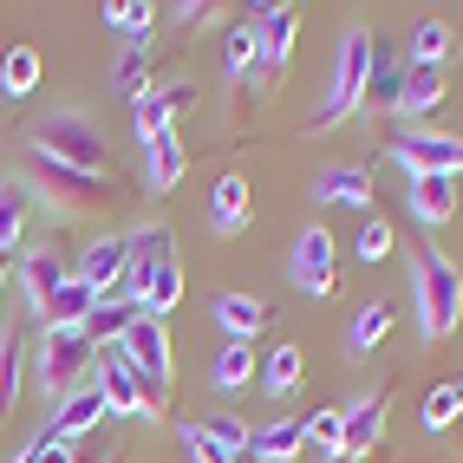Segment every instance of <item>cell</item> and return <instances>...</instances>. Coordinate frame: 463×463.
I'll use <instances>...</instances> for the list:
<instances>
[{
    "label": "cell",
    "instance_id": "6da1fadb",
    "mask_svg": "<svg viewBox=\"0 0 463 463\" xmlns=\"http://www.w3.org/2000/svg\"><path fill=\"white\" fill-rule=\"evenodd\" d=\"M26 190H40L59 215H79V222H99V215L118 209V183H111V176L66 170V164L40 157V150H26Z\"/></svg>",
    "mask_w": 463,
    "mask_h": 463
},
{
    "label": "cell",
    "instance_id": "7a4b0ae2",
    "mask_svg": "<svg viewBox=\"0 0 463 463\" xmlns=\"http://www.w3.org/2000/svg\"><path fill=\"white\" fill-rule=\"evenodd\" d=\"M33 150L52 157V164H66V170H91V176H105V164H111V137L91 125L85 111L40 118V125H33Z\"/></svg>",
    "mask_w": 463,
    "mask_h": 463
},
{
    "label": "cell",
    "instance_id": "3957f363",
    "mask_svg": "<svg viewBox=\"0 0 463 463\" xmlns=\"http://www.w3.org/2000/svg\"><path fill=\"white\" fill-rule=\"evenodd\" d=\"M411 281H418V326H424V339H450L463 326V274H457V261L438 255V249H424Z\"/></svg>",
    "mask_w": 463,
    "mask_h": 463
},
{
    "label": "cell",
    "instance_id": "277c9868",
    "mask_svg": "<svg viewBox=\"0 0 463 463\" xmlns=\"http://www.w3.org/2000/svg\"><path fill=\"white\" fill-rule=\"evenodd\" d=\"M373 59H379V40L365 33V26H353V33L339 40V52H333V91H326V111L314 118V131L346 125V118L365 105V79H373Z\"/></svg>",
    "mask_w": 463,
    "mask_h": 463
},
{
    "label": "cell",
    "instance_id": "5b68a950",
    "mask_svg": "<svg viewBox=\"0 0 463 463\" xmlns=\"http://www.w3.org/2000/svg\"><path fill=\"white\" fill-rule=\"evenodd\" d=\"M91 385L105 392V405H111V418H164L170 411V385H157V379H144L137 365L125 359V353H105L99 359V373H91Z\"/></svg>",
    "mask_w": 463,
    "mask_h": 463
},
{
    "label": "cell",
    "instance_id": "8992f818",
    "mask_svg": "<svg viewBox=\"0 0 463 463\" xmlns=\"http://www.w3.org/2000/svg\"><path fill=\"white\" fill-rule=\"evenodd\" d=\"M91 373H99V346L85 333H59V326L40 333V392L72 398L79 385H91Z\"/></svg>",
    "mask_w": 463,
    "mask_h": 463
},
{
    "label": "cell",
    "instance_id": "52a82bcc",
    "mask_svg": "<svg viewBox=\"0 0 463 463\" xmlns=\"http://www.w3.org/2000/svg\"><path fill=\"white\" fill-rule=\"evenodd\" d=\"M288 281H294L300 294H314V300H326V294L339 288V249H333V235H326L320 222H307V229L294 235Z\"/></svg>",
    "mask_w": 463,
    "mask_h": 463
},
{
    "label": "cell",
    "instance_id": "ba28073f",
    "mask_svg": "<svg viewBox=\"0 0 463 463\" xmlns=\"http://www.w3.org/2000/svg\"><path fill=\"white\" fill-rule=\"evenodd\" d=\"M392 157L405 164L411 176H457V170H463V137L405 125V131H392Z\"/></svg>",
    "mask_w": 463,
    "mask_h": 463
},
{
    "label": "cell",
    "instance_id": "9c48e42d",
    "mask_svg": "<svg viewBox=\"0 0 463 463\" xmlns=\"http://www.w3.org/2000/svg\"><path fill=\"white\" fill-rule=\"evenodd\" d=\"M118 353H125L144 379H157V385H170V326L164 320H150V314H137L131 326H125V339H118Z\"/></svg>",
    "mask_w": 463,
    "mask_h": 463
},
{
    "label": "cell",
    "instance_id": "30bf717a",
    "mask_svg": "<svg viewBox=\"0 0 463 463\" xmlns=\"http://www.w3.org/2000/svg\"><path fill=\"white\" fill-rule=\"evenodd\" d=\"M196 99H203V91H196L190 79H176V85H150V99H137V118H131L137 137L150 144V137L176 131V118H183V111H196Z\"/></svg>",
    "mask_w": 463,
    "mask_h": 463
},
{
    "label": "cell",
    "instance_id": "8fae6325",
    "mask_svg": "<svg viewBox=\"0 0 463 463\" xmlns=\"http://www.w3.org/2000/svg\"><path fill=\"white\" fill-rule=\"evenodd\" d=\"M379 430H385V392H365V398H353V405L339 411V457H346V463H359L365 450L379 444Z\"/></svg>",
    "mask_w": 463,
    "mask_h": 463
},
{
    "label": "cell",
    "instance_id": "7c38bea8",
    "mask_svg": "<svg viewBox=\"0 0 463 463\" xmlns=\"http://www.w3.org/2000/svg\"><path fill=\"white\" fill-rule=\"evenodd\" d=\"M105 418H111L105 392H99V385H79L72 398H59V411H52V430H46V438H59V444H79L85 430H99Z\"/></svg>",
    "mask_w": 463,
    "mask_h": 463
},
{
    "label": "cell",
    "instance_id": "4fadbf2b",
    "mask_svg": "<svg viewBox=\"0 0 463 463\" xmlns=\"http://www.w3.org/2000/svg\"><path fill=\"white\" fill-rule=\"evenodd\" d=\"M450 99V66H405V85H398V118H430Z\"/></svg>",
    "mask_w": 463,
    "mask_h": 463
},
{
    "label": "cell",
    "instance_id": "5bb4252c",
    "mask_svg": "<svg viewBox=\"0 0 463 463\" xmlns=\"http://www.w3.org/2000/svg\"><path fill=\"white\" fill-rule=\"evenodd\" d=\"M125 241H131V235H99V241H91V249L79 255V268H72L99 300L118 294V274H125Z\"/></svg>",
    "mask_w": 463,
    "mask_h": 463
},
{
    "label": "cell",
    "instance_id": "9a60e30c",
    "mask_svg": "<svg viewBox=\"0 0 463 463\" xmlns=\"http://www.w3.org/2000/svg\"><path fill=\"white\" fill-rule=\"evenodd\" d=\"M14 274H20V288H26V300H33V307H46L59 288L72 281V268H66V255H59V249H26Z\"/></svg>",
    "mask_w": 463,
    "mask_h": 463
},
{
    "label": "cell",
    "instance_id": "2e32d148",
    "mask_svg": "<svg viewBox=\"0 0 463 463\" xmlns=\"http://www.w3.org/2000/svg\"><path fill=\"white\" fill-rule=\"evenodd\" d=\"M183 300V255L170 249V255H157V268L137 281V314H150V320H164L170 307Z\"/></svg>",
    "mask_w": 463,
    "mask_h": 463
},
{
    "label": "cell",
    "instance_id": "e0dca14e",
    "mask_svg": "<svg viewBox=\"0 0 463 463\" xmlns=\"http://www.w3.org/2000/svg\"><path fill=\"white\" fill-rule=\"evenodd\" d=\"M249 209H255L249 176L229 170L222 183H215V196H209V229H215V235H241V229H249Z\"/></svg>",
    "mask_w": 463,
    "mask_h": 463
},
{
    "label": "cell",
    "instance_id": "ac0fdd59",
    "mask_svg": "<svg viewBox=\"0 0 463 463\" xmlns=\"http://www.w3.org/2000/svg\"><path fill=\"white\" fill-rule=\"evenodd\" d=\"M215 326L229 333V346H249V339L268 326V300L261 294H222L215 300Z\"/></svg>",
    "mask_w": 463,
    "mask_h": 463
},
{
    "label": "cell",
    "instance_id": "d6986e66",
    "mask_svg": "<svg viewBox=\"0 0 463 463\" xmlns=\"http://www.w3.org/2000/svg\"><path fill=\"white\" fill-rule=\"evenodd\" d=\"M144 170H150L144 183H150L157 196H164V190H176V183H183V170H190V150H183V137H176V131L150 137V144H144Z\"/></svg>",
    "mask_w": 463,
    "mask_h": 463
},
{
    "label": "cell",
    "instance_id": "ffe728a7",
    "mask_svg": "<svg viewBox=\"0 0 463 463\" xmlns=\"http://www.w3.org/2000/svg\"><path fill=\"white\" fill-rule=\"evenodd\" d=\"M314 196H320V203H346V209H373V170H359V164L320 170Z\"/></svg>",
    "mask_w": 463,
    "mask_h": 463
},
{
    "label": "cell",
    "instance_id": "44dd1931",
    "mask_svg": "<svg viewBox=\"0 0 463 463\" xmlns=\"http://www.w3.org/2000/svg\"><path fill=\"white\" fill-rule=\"evenodd\" d=\"M411 215L424 229H438L457 215V176H411Z\"/></svg>",
    "mask_w": 463,
    "mask_h": 463
},
{
    "label": "cell",
    "instance_id": "7402d4cb",
    "mask_svg": "<svg viewBox=\"0 0 463 463\" xmlns=\"http://www.w3.org/2000/svg\"><path fill=\"white\" fill-rule=\"evenodd\" d=\"M91 307H99V294H91V288L79 281V274H72V281H66V288H59V294L40 307V320H46V326H59V333H79V326L91 320Z\"/></svg>",
    "mask_w": 463,
    "mask_h": 463
},
{
    "label": "cell",
    "instance_id": "603a6c76",
    "mask_svg": "<svg viewBox=\"0 0 463 463\" xmlns=\"http://www.w3.org/2000/svg\"><path fill=\"white\" fill-rule=\"evenodd\" d=\"M131 320H137V307H131L125 294H105L99 307H91V320H85L79 333L91 339V346H105V353H111L118 339H125V326H131Z\"/></svg>",
    "mask_w": 463,
    "mask_h": 463
},
{
    "label": "cell",
    "instance_id": "cb8c5ba5",
    "mask_svg": "<svg viewBox=\"0 0 463 463\" xmlns=\"http://www.w3.org/2000/svg\"><path fill=\"white\" fill-rule=\"evenodd\" d=\"M26 215H33V190L26 183H0V255H20Z\"/></svg>",
    "mask_w": 463,
    "mask_h": 463
},
{
    "label": "cell",
    "instance_id": "d4e9b609",
    "mask_svg": "<svg viewBox=\"0 0 463 463\" xmlns=\"http://www.w3.org/2000/svg\"><path fill=\"white\" fill-rule=\"evenodd\" d=\"M150 72H157V59H150V46H125L118 52V66H111V85H118V99H150Z\"/></svg>",
    "mask_w": 463,
    "mask_h": 463
},
{
    "label": "cell",
    "instance_id": "484cf974",
    "mask_svg": "<svg viewBox=\"0 0 463 463\" xmlns=\"http://www.w3.org/2000/svg\"><path fill=\"white\" fill-rule=\"evenodd\" d=\"M300 444H307V438H300V424H294V418H274V424H261V430H255L249 457H261V463H294V457H300Z\"/></svg>",
    "mask_w": 463,
    "mask_h": 463
},
{
    "label": "cell",
    "instance_id": "4316f807",
    "mask_svg": "<svg viewBox=\"0 0 463 463\" xmlns=\"http://www.w3.org/2000/svg\"><path fill=\"white\" fill-rule=\"evenodd\" d=\"M457 424H463V379H444L438 392L424 398V430H430V438H450Z\"/></svg>",
    "mask_w": 463,
    "mask_h": 463
},
{
    "label": "cell",
    "instance_id": "83f0119b",
    "mask_svg": "<svg viewBox=\"0 0 463 463\" xmlns=\"http://www.w3.org/2000/svg\"><path fill=\"white\" fill-rule=\"evenodd\" d=\"M300 373H307V359H300V346H274V353L261 359V379H255V385H261L268 398H288V392L300 385Z\"/></svg>",
    "mask_w": 463,
    "mask_h": 463
},
{
    "label": "cell",
    "instance_id": "f1b7e54d",
    "mask_svg": "<svg viewBox=\"0 0 463 463\" xmlns=\"http://www.w3.org/2000/svg\"><path fill=\"white\" fill-rule=\"evenodd\" d=\"M457 52V33L444 20H424L418 33H411V66H444V59Z\"/></svg>",
    "mask_w": 463,
    "mask_h": 463
},
{
    "label": "cell",
    "instance_id": "f546056e",
    "mask_svg": "<svg viewBox=\"0 0 463 463\" xmlns=\"http://www.w3.org/2000/svg\"><path fill=\"white\" fill-rule=\"evenodd\" d=\"M385 333H392V307H385V300H373V307H359V314H353L346 346H353V353H373Z\"/></svg>",
    "mask_w": 463,
    "mask_h": 463
},
{
    "label": "cell",
    "instance_id": "4dcf8cb0",
    "mask_svg": "<svg viewBox=\"0 0 463 463\" xmlns=\"http://www.w3.org/2000/svg\"><path fill=\"white\" fill-rule=\"evenodd\" d=\"M398 85H405V66H392V52L379 46V59H373V79H365V105L398 111Z\"/></svg>",
    "mask_w": 463,
    "mask_h": 463
},
{
    "label": "cell",
    "instance_id": "1f68e13d",
    "mask_svg": "<svg viewBox=\"0 0 463 463\" xmlns=\"http://www.w3.org/2000/svg\"><path fill=\"white\" fill-rule=\"evenodd\" d=\"M255 379H261V359L249 346H229L222 359H215V385H222V392H249Z\"/></svg>",
    "mask_w": 463,
    "mask_h": 463
},
{
    "label": "cell",
    "instance_id": "d6a6232c",
    "mask_svg": "<svg viewBox=\"0 0 463 463\" xmlns=\"http://www.w3.org/2000/svg\"><path fill=\"white\" fill-rule=\"evenodd\" d=\"M105 20H111V33H125V40L137 46V40L150 33V20H157V7H150V0H111Z\"/></svg>",
    "mask_w": 463,
    "mask_h": 463
},
{
    "label": "cell",
    "instance_id": "836d02e7",
    "mask_svg": "<svg viewBox=\"0 0 463 463\" xmlns=\"http://www.w3.org/2000/svg\"><path fill=\"white\" fill-rule=\"evenodd\" d=\"M0 85H7L14 99H26V91L40 85V52L33 46H14L7 59H0Z\"/></svg>",
    "mask_w": 463,
    "mask_h": 463
},
{
    "label": "cell",
    "instance_id": "e575fe53",
    "mask_svg": "<svg viewBox=\"0 0 463 463\" xmlns=\"http://www.w3.org/2000/svg\"><path fill=\"white\" fill-rule=\"evenodd\" d=\"M14 405H20V333L0 339V424L14 418Z\"/></svg>",
    "mask_w": 463,
    "mask_h": 463
},
{
    "label": "cell",
    "instance_id": "d590c367",
    "mask_svg": "<svg viewBox=\"0 0 463 463\" xmlns=\"http://www.w3.org/2000/svg\"><path fill=\"white\" fill-rule=\"evenodd\" d=\"M255 52H261V40H255V20H249V26H229V40H222L229 79H249V72H255Z\"/></svg>",
    "mask_w": 463,
    "mask_h": 463
},
{
    "label": "cell",
    "instance_id": "8d00e7d4",
    "mask_svg": "<svg viewBox=\"0 0 463 463\" xmlns=\"http://www.w3.org/2000/svg\"><path fill=\"white\" fill-rule=\"evenodd\" d=\"M203 430H209V438H215V444H222V450H229L235 463H241V457H249V444H255V430H249V424H241V418H209Z\"/></svg>",
    "mask_w": 463,
    "mask_h": 463
},
{
    "label": "cell",
    "instance_id": "74e56055",
    "mask_svg": "<svg viewBox=\"0 0 463 463\" xmlns=\"http://www.w3.org/2000/svg\"><path fill=\"white\" fill-rule=\"evenodd\" d=\"M300 438H307V444H320L326 457H339V411H314V418L300 424Z\"/></svg>",
    "mask_w": 463,
    "mask_h": 463
},
{
    "label": "cell",
    "instance_id": "f35d334b",
    "mask_svg": "<svg viewBox=\"0 0 463 463\" xmlns=\"http://www.w3.org/2000/svg\"><path fill=\"white\" fill-rule=\"evenodd\" d=\"M183 450H190V463H235V457H229V450H222V444H215L209 430H203V424H190V430H183Z\"/></svg>",
    "mask_w": 463,
    "mask_h": 463
},
{
    "label": "cell",
    "instance_id": "ab89813d",
    "mask_svg": "<svg viewBox=\"0 0 463 463\" xmlns=\"http://www.w3.org/2000/svg\"><path fill=\"white\" fill-rule=\"evenodd\" d=\"M392 255V222H365L359 229V261H385Z\"/></svg>",
    "mask_w": 463,
    "mask_h": 463
},
{
    "label": "cell",
    "instance_id": "60d3db41",
    "mask_svg": "<svg viewBox=\"0 0 463 463\" xmlns=\"http://www.w3.org/2000/svg\"><path fill=\"white\" fill-rule=\"evenodd\" d=\"M26 457H33V463H79V450H72V444H59V438L26 444Z\"/></svg>",
    "mask_w": 463,
    "mask_h": 463
},
{
    "label": "cell",
    "instance_id": "b9f144b4",
    "mask_svg": "<svg viewBox=\"0 0 463 463\" xmlns=\"http://www.w3.org/2000/svg\"><path fill=\"white\" fill-rule=\"evenodd\" d=\"M209 0H190V7H176V26H183V33H203V26H209Z\"/></svg>",
    "mask_w": 463,
    "mask_h": 463
},
{
    "label": "cell",
    "instance_id": "7bdbcfd3",
    "mask_svg": "<svg viewBox=\"0 0 463 463\" xmlns=\"http://www.w3.org/2000/svg\"><path fill=\"white\" fill-rule=\"evenodd\" d=\"M14 281V255H0V288H7Z\"/></svg>",
    "mask_w": 463,
    "mask_h": 463
},
{
    "label": "cell",
    "instance_id": "ee69618b",
    "mask_svg": "<svg viewBox=\"0 0 463 463\" xmlns=\"http://www.w3.org/2000/svg\"><path fill=\"white\" fill-rule=\"evenodd\" d=\"M14 463H33V457H26V450H20V457H14Z\"/></svg>",
    "mask_w": 463,
    "mask_h": 463
},
{
    "label": "cell",
    "instance_id": "f6af8a7d",
    "mask_svg": "<svg viewBox=\"0 0 463 463\" xmlns=\"http://www.w3.org/2000/svg\"><path fill=\"white\" fill-rule=\"evenodd\" d=\"M105 463H125V457H105Z\"/></svg>",
    "mask_w": 463,
    "mask_h": 463
},
{
    "label": "cell",
    "instance_id": "bcb514c9",
    "mask_svg": "<svg viewBox=\"0 0 463 463\" xmlns=\"http://www.w3.org/2000/svg\"><path fill=\"white\" fill-rule=\"evenodd\" d=\"M457 430H463V424H457ZM457 450H463V438H457Z\"/></svg>",
    "mask_w": 463,
    "mask_h": 463
}]
</instances>
